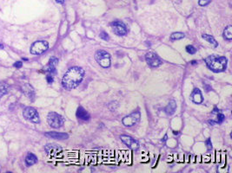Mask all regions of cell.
<instances>
[{"mask_svg": "<svg viewBox=\"0 0 232 173\" xmlns=\"http://www.w3.org/2000/svg\"><path fill=\"white\" fill-rule=\"evenodd\" d=\"M85 76V70L80 67H72L65 73L62 79V86L67 90H71L80 84Z\"/></svg>", "mask_w": 232, "mask_h": 173, "instance_id": "obj_1", "label": "cell"}, {"mask_svg": "<svg viewBox=\"0 0 232 173\" xmlns=\"http://www.w3.org/2000/svg\"><path fill=\"white\" fill-rule=\"evenodd\" d=\"M208 68L215 73L223 72L227 67V59L224 57L210 56L205 59Z\"/></svg>", "mask_w": 232, "mask_h": 173, "instance_id": "obj_2", "label": "cell"}, {"mask_svg": "<svg viewBox=\"0 0 232 173\" xmlns=\"http://www.w3.org/2000/svg\"><path fill=\"white\" fill-rule=\"evenodd\" d=\"M95 59L102 68H109L110 66V56L105 50H98L95 55Z\"/></svg>", "mask_w": 232, "mask_h": 173, "instance_id": "obj_3", "label": "cell"}, {"mask_svg": "<svg viewBox=\"0 0 232 173\" xmlns=\"http://www.w3.org/2000/svg\"><path fill=\"white\" fill-rule=\"evenodd\" d=\"M47 121L53 128H59L64 125L65 119L57 113H50L47 116Z\"/></svg>", "mask_w": 232, "mask_h": 173, "instance_id": "obj_4", "label": "cell"}, {"mask_svg": "<svg viewBox=\"0 0 232 173\" xmlns=\"http://www.w3.org/2000/svg\"><path fill=\"white\" fill-rule=\"evenodd\" d=\"M49 48V43L46 41H37L31 47V53L33 55H41Z\"/></svg>", "mask_w": 232, "mask_h": 173, "instance_id": "obj_5", "label": "cell"}, {"mask_svg": "<svg viewBox=\"0 0 232 173\" xmlns=\"http://www.w3.org/2000/svg\"><path fill=\"white\" fill-rule=\"evenodd\" d=\"M23 115L26 120L31 121L33 123L38 124L40 122L38 113L37 112V110L33 107H25L24 112H23Z\"/></svg>", "mask_w": 232, "mask_h": 173, "instance_id": "obj_6", "label": "cell"}, {"mask_svg": "<svg viewBox=\"0 0 232 173\" xmlns=\"http://www.w3.org/2000/svg\"><path fill=\"white\" fill-rule=\"evenodd\" d=\"M145 60H146L147 63L153 67V68H157L163 63L162 60L160 59V57L154 52H148L145 55Z\"/></svg>", "mask_w": 232, "mask_h": 173, "instance_id": "obj_7", "label": "cell"}, {"mask_svg": "<svg viewBox=\"0 0 232 173\" xmlns=\"http://www.w3.org/2000/svg\"><path fill=\"white\" fill-rule=\"evenodd\" d=\"M140 121V113L135 112L129 114L128 116H125L123 119V124L125 126H133Z\"/></svg>", "mask_w": 232, "mask_h": 173, "instance_id": "obj_8", "label": "cell"}, {"mask_svg": "<svg viewBox=\"0 0 232 173\" xmlns=\"http://www.w3.org/2000/svg\"><path fill=\"white\" fill-rule=\"evenodd\" d=\"M111 27L113 29L114 32L118 35V36H124L127 33V28L125 24L119 22V21H116L114 23L111 24Z\"/></svg>", "mask_w": 232, "mask_h": 173, "instance_id": "obj_9", "label": "cell"}, {"mask_svg": "<svg viewBox=\"0 0 232 173\" xmlns=\"http://www.w3.org/2000/svg\"><path fill=\"white\" fill-rule=\"evenodd\" d=\"M121 140L123 142L124 145H126L129 148L132 150H137L139 147V144L138 140L134 139L133 138L130 137L128 135H122L121 137Z\"/></svg>", "mask_w": 232, "mask_h": 173, "instance_id": "obj_10", "label": "cell"}, {"mask_svg": "<svg viewBox=\"0 0 232 173\" xmlns=\"http://www.w3.org/2000/svg\"><path fill=\"white\" fill-rule=\"evenodd\" d=\"M58 64V60L56 57H51L50 59L49 62L47 66L45 67V71L47 72L48 75H54L57 74V69H56V67L57 65Z\"/></svg>", "mask_w": 232, "mask_h": 173, "instance_id": "obj_11", "label": "cell"}, {"mask_svg": "<svg viewBox=\"0 0 232 173\" xmlns=\"http://www.w3.org/2000/svg\"><path fill=\"white\" fill-rule=\"evenodd\" d=\"M45 149L47 154H49L51 156H57L62 151L61 147L55 144H49V145H45Z\"/></svg>", "mask_w": 232, "mask_h": 173, "instance_id": "obj_12", "label": "cell"}, {"mask_svg": "<svg viewBox=\"0 0 232 173\" xmlns=\"http://www.w3.org/2000/svg\"><path fill=\"white\" fill-rule=\"evenodd\" d=\"M191 98L192 101L196 104H201L204 101V97L199 89H194L191 93Z\"/></svg>", "mask_w": 232, "mask_h": 173, "instance_id": "obj_13", "label": "cell"}, {"mask_svg": "<svg viewBox=\"0 0 232 173\" xmlns=\"http://www.w3.org/2000/svg\"><path fill=\"white\" fill-rule=\"evenodd\" d=\"M77 117L84 121H88L90 120V114L88 113V112H86V110L85 108H83L82 107H79L77 110Z\"/></svg>", "mask_w": 232, "mask_h": 173, "instance_id": "obj_14", "label": "cell"}, {"mask_svg": "<svg viewBox=\"0 0 232 173\" xmlns=\"http://www.w3.org/2000/svg\"><path fill=\"white\" fill-rule=\"evenodd\" d=\"M22 90L23 92L25 93V94L27 97H29L31 101H33V99H34V96H35V91H34V89L31 86L30 84H25L22 88Z\"/></svg>", "mask_w": 232, "mask_h": 173, "instance_id": "obj_15", "label": "cell"}, {"mask_svg": "<svg viewBox=\"0 0 232 173\" xmlns=\"http://www.w3.org/2000/svg\"><path fill=\"white\" fill-rule=\"evenodd\" d=\"M45 135L47 137L52 138L55 139H68V134L67 133H56V132H50V133H46Z\"/></svg>", "mask_w": 232, "mask_h": 173, "instance_id": "obj_16", "label": "cell"}, {"mask_svg": "<svg viewBox=\"0 0 232 173\" xmlns=\"http://www.w3.org/2000/svg\"><path fill=\"white\" fill-rule=\"evenodd\" d=\"M176 110V103L174 100H171L169 102V104L167 105V107H165V113L171 116L175 113Z\"/></svg>", "mask_w": 232, "mask_h": 173, "instance_id": "obj_17", "label": "cell"}, {"mask_svg": "<svg viewBox=\"0 0 232 173\" xmlns=\"http://www.w3.org/2000/svg\"><path fill=\"white\" fill-rule=\"evenodd\" d=\"M25 163L28 166L35 165L36 163H37V157L32 153H28V155L25 157Z\"/></svg>", "mask_w": 232, "mask_h": 173, "instance_id": "obj_18", "label": "cell"}, {"mask_svg": "<svg viewBox=\"0 0 232 173\" xmlns=\"http://www.w3.org/2000/svg\"><path fill=\"white\" fill-rule=\"evenodd\" d=\"M224 39L226 40H231L232 39V26L231 25H229L226 28L224 29Z\"/></svg>", "mask_w": 232, "mask_h": 173, "instance_id": "obj_19", "label": "cell"}, {"mask_svg": "<svg viewBox=\"0 0 232 173\" xmlns=\"http://www.w3.org/2000/svg\"><path fill=\"white\" fill-rule=\"evenodd\" d=\"M202 36H203V38H204V40H206L207 42H209V43L211 45H213L214 47H217V46H218V43L216 42V39H215L212 36H210V35H207V34H204Z\"/></svg>", "mask_w": 232, "mask_h": 173, "instance_id": "obj_20", "label": "cell"}, {"mask_svg": "<svg viewBox=\"0 0 232 173\" xmlns=\"http://www.w3.org/2000/svg\"><path fill=\"white\" fill-rule=\"evenodd\" d=\"M184 36H185V35L182 32H174L171 35V40H180V39H183Z\"/></svg>", "mask_w": 232, "mask_h": 173, "instance_id": "obj_21", "label": "cell"}, {"mask_svg": "<svg viewBox=\"0 0 232 173\" xmlns=\"http://www.w3.org/2000/svg\"><path fill=\"white\" fill-rule=\"evenodd\" d=\"M186 51H187L189 54L193 55V54H195V53L196 52V48L194 46H192V45H188L187 47H186Z\"/></svg>", "mask_w": 232, "mask_h": 173, "instance_id": "obj_22", "label": "cell"}, {"mask_svg": "<svg viewBox=\"0 0 232 173\" xmlns=\"http://www.w3.org/2000/svg\"><path fill=\"white\" fill-rule=\"evenodd\" d=\"M99 36H100V37L102 38L103 40H105V41L109 40V35H108V34H107L105 31H102V32L100 33Z\"/></svg>", "mask_w": 232, "mask_h": 173, "instance_id": "obj_23", "label": "cell"}, {"mask_svg": "<svg viewBox=\"0 0 232 173\" xmlns=\"http://www.w3.org/2000/svg\"><path fill=\"white\" fill-rule=\"evenodd\" d=\"M224 121V115L223 113H217V122L222 123Z\"/></svg>", "mask_w": 232, "mask_h": 173, "instance_id": "obj_24", "label": "cell"}, {"mask_svg": "<svg viewBox=\"0 0 232 173\" xmlns=\"http://www.w3.org/2000/svg\"><path fill=\"white\" fill-rule=\"evenodd\" d=\"M210 1H211V0H199L198 4H199V5H201V6H204V5H207Z\"/></svg>", "mask_w": 232, "mask_h": 173, "instance_id": "obj_25", "label": "cell"}, {"mask_svg": "<svg viewBox=\"0 0 232 173\" xmlns=\"http://www.w3.org/2000/svg\"><path fill=\"white\" fill-rule=\"evenodd\" d=\"M206 146H207V148L208 150H211L212 149V145H211V142H210V139H207V141H206Z\"/></svg>", "mask_w": 232, "mask_h": 173, "instance_id": "obj_26", "label": "cell"}, {"mask_svg": "<svg viewBox=\"0 0 232 173\" xmlns=\"http://www.w3.org/2000/svg\"><path fill=\"white\" fill-rule=\"evenodd\" d=\"M22 66H23V63H22V61H16V62L14 63V67H16V68H21Z\"/></svg>", "mask_w": 232, "mask_h": 173, "instance_id": "obj_27", "label": "cell"}, {"mask_svg": "<svg viewBox=\"0 0 232 173\" xmlns=\"http://www.w3.org/2000/svg\"><path fill=\"white\" fill-rule=\"evenodd\" d=\"M47 81H48V83H51V82H53V75H47Z\"/></svg>", "mask_w": 232, "mask_h": 173, "instance_id": "obj_28", "label": "cell"}, {"mask_svg": "<svg viewBox=\"0 0 232 173\" xmlns=\"http://www.w3.org/2000/svg\"><path fill=\"white\" fill-rule=\"evenodd\" d=\"M56 1L59 4H64V2H65V0H56Z\"/></svg>", "mask_w": 232, "mask_h": 173, "instance_id": "obj_29", "label": "cell"}, {"mask_svg": "<svg viewBox=\"0 0 232 173\" xmlns=\"http://www.w3.org/2000/svg\"><path fill=\"white\" fill-rule=\"evenodd\" d=\"M167 135H165V136H164V138H163V139H162V142H163V143H164V141H165V140H166V139H167Z\"/></svg>", "mask_w": 232, "mask_h": 173, "instance_id": "obj_30", "label": "cell"}, {"mask_svg": "<svg viewBox=\"0 0 232 173\" xmlns=\"http://www.w3.org/2000/svg\"><path fill=\"white\" fill-rule=\"evenodd\" d=\"M4 48V46H3L2 44H0V48Z\"/></svg>", "mask_w": 232, "mask_h": 173, "instance_id": "obj_31", "label": "cell"}]
</instances>
